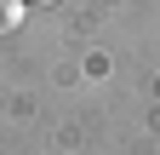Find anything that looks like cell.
I'll return each instance as SVG.
<instances>
[{
    "mask_svg": "<svg viewBox=\"0 0 160 155\" xmlns=\"http://www.w3.org/2000/svg\"><path fill=\"white\" fill-rule=\"evenodd\" d=\"M17 17H23V0H0V29H12Z\"/></svg>",
    "mask_w": 160,
    "mask_h": 155,
    "instance_id": "obj_1",
    "label": "cell"
},
{
    "mask_svg": "<svg viewBox=\"0 0 160 155\" xmlns=\"http://www.w3.org/2000/svg\"><path fill=\"white\" fill-rule=\"evenodd\" d=\"M23 6H52V0H23Z\"/></svg>",
    "mask_w": 160,
    "mask_h": 155,
    "instance_id": "obj_2",
    "label": "cell"
}]
</instances>
